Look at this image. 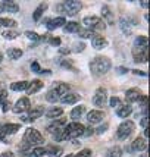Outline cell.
I'll use <instances>...</instances> for the list:
<instances>
[{
    "label": "cell",
    "instance_id": "cell-24",
    "mask_svg": "<svg viewBox=\"0 0 150 157\" xmlns=\"http://www.w3.org/2000/svg\"><path fill=\"white\" fill-rule=\"evenodd\" d=\"M62 151L63 150H62L61 147H57V145H50V147H47L46 153L49 154V157H61Z\"/></svg>",
    "mask_w": 150,
    "mask_h": 157
},
{
    "label": "cell",
    "instance_id": "cell-17",
    "mask_svg": "<svg viewBox=\"0 0 150 157\" xmlns=\"http://www.w3.org/2000/svg\"><path fill=\"white\" fill-rule=\"evenodd\" d=\"M43 88V82L40 79H35V81H31L27 85V94H35L37 91H40Z\"/></svg>",
    "mask_w": 150,
    "mask_h": 157
},
{
    "label": "cell",
    "instance_id": "cell-47",
    "mask_svg": "<svg viewBox=\"0 0 150 157\" xmlns=\"http://www.w3.org/2000/svg\"><path fill=\"white\" fill-rule=\"evenodd\" d=\"M0 157H15V154L10 153V151H5L3 154H0Z\"/></svg>",
    "mask_w": 150,
    "mask_h": 157
},
{
    "label": "cell",
    "instance_id": "cell-26",
    "mask_svg": "<svg viewBox=\"0 0 150 157\" xmlns=\"http://www.w3.org/2000/svg\"><path fill=\"white\" fill-rule=\"evenodd\" d=\"M84 112H85V107L84 106H77L75 109L71 110V117L72 119H78V117H81L84 115Z\"/></svg>",
    "mask_w": 150,
    "mask_h": 157
},
{
    "label": "cell",
    "instance_id": "cell-54",
    "mask_svg": "<svg viewBox=\"0 0 150 157\" xmlns=\"http://www.w3.org/2000/svg\"><path fill=\"white\" fill-rule=\"evenodd\" d=\"M68 157H72V156H68Z\"/></svg>",
    "mask_w": 150,
    "mask_h": 157
},
{
    "label": "cell",
    "instance_id": "cell-10",
    "mask_svg": "<svg viewBox=\"0 0 150 157\" xmlns=\"http://www.w3.org/2000/svg\"><path fill=\"white\" fill-rule=\"evenodd\" d=\"M141 97H143V93H141V90H138V88H130L127 91V94H125V98H127L128 103L140 101Z\"/></svg>",
    "mask_w": 150,
    "mask_h": 157
},
{
    "label": "cell",
    "instance_id": "cell-33",
    "mask_svg": "<svg viewBox=\"0 0 150 157\" xmlns=\"http://www.w3.org/2000/svg\"><path fill=\"white\" fill-rule=\"evenodd\" d=\"M78 33H80L78 35H80L81 38H93V37H94V33L90 31V29H80Z\"/></svg>",
    "mask_w": 150,
    "mask_h": 157
},
{
    "label": "cell",
    "instance_id": "cell-41",
    "mask_svg": "<svg viewBox=\"0 0 150 157\" xmlns=\"http://www.w3.org/2000/svg\"><path fill=\"white\" fill-rule=\"evenodd\" d=\"M0 104H2V110H3V112H7V110L10 109V107H12V106H10V103L7 101V100H5V101H2Z\"/></svg>",
    "mask_w": 150,
    "mask_h": 157
},
{
    "label": "cell",
    "instance_id": "cell-6",
    "mask_svg": "<svg viewBox=\"0 0 150 157\" xmlns=\"http://www.w3.org/2000/svg\"><path fill=\"white\" fill-rule=\"evenodd\" d=\"M132 132H134V122L132 121H125L118 126V138L119 140L128 138Z\"/></svg>",
    "mask_w": 150,
    "mask_h": 157
},
{
    "label": "cell",
    "instance_id": "cell-11",
    "mask_svg": "<svg viewBox=\"0 0 150 157\" xmlns=\"http://www.w3.org/2000/svg\"><path fill=\"white\" fill-rule=\"evenodd\" d=\"M147 37H144V35H140V37H137L136 41H134V53H140V52H147Z\"/></svg>",
    "mask_w": 150,
    "mask_h": 157
},
{
    "label": "cell",
    "instance_id": "cell-21",
    "mask_svg": "<svg viewBox=\"0 0 150 157\" xmlns=\"http://www.w3.org/2000/svg\"><path fill=\"white\" fill-rule=\"evenodd\" d=\"M69 90H71V87H69L68 84H59V85H57V87H56V88L53 90V91L56 93V96H57L59 98H61L62 96L68 94V93H69Z\"/></svg>",
    "mask_w": 150,
    "mask_h": 157
},
{
    "label": "cell",
    "instance_id": "cell-46",
    "mask_svg": "<svg viewBox=\"0 0 150 157\" xmlns=\"http://www.w3.org/2000/svg\"><path fill=\"white\" fill-rule=\"evenodd\" d=\"M106 129H108V125H102V126H99V128L96 129V132H97V134H102V132H105Z\"/></svg>",
    "mask_w": 150,
    "mask_h": 157
},
{
    "label": "cell",
    "instance_id": "cell-3",
    "mask_svg": "<svg viewBox=\"0 0 150 157\" xmlns=\"http://www.w3.org/2000/svg\"><path fill=\"white\" fill-rule=\"evenodd\" d=\"M84 129H85V126L82 123L72 122L65 128V137H66V140L68 138H78L81 135H84Z\"/></svg>",
    "mask_w": 150,
    "mask_h": 157
},
{
    "label": "cell",
    "instance_id": "cell-27",
    "mask_svg": "<svg viewBox=\"0 0 150 157\" xmlns=\"http://www.w3.org/2000/svg\"><path fill=\"white\" fill-rule=\"evenodd\" d=\"M27 85H28L27 81H18L10 85V90L12 91H24V90H27Z\"/></svg>",
    "mask_w": 150,
    "mask_h": 157
},
{
    "label": "cell",
    "instance_id": "cell-30",
    "mask_svg": "<svg viewBox=\"0 0 150 157\" xmlns=\"http://www.w3.org/2000/svg\"><path fill=\"white\" fill-rule=\"evenodd\" d=\"M47 7V5L46 3H41L40 6L35 9V12H34V15H33V18H34V21H38L41 18V15H43V12H44V9Z\"/></svg>",
    "mask_w": 150,
    "mask_h": 157
},
{
    "label": "cell",
    "instance_id": "cell-22",
    "mask_svg": "<svg viewBox=\"0 0 150 157\" xmlns=\"http://www.w3.org/2000/svg\"><path fill=\"white\" fill-rule=\"evenodd\" d=\"M63 115V109H61V107H52V109L47 110V113H46V116L49 117V119H56V117H59Z\"/></svg>",
    "mask_w": 150,
    "mask_h": 157
},
{
    "label": "cell",
    "instance_id": "cell-14",
    "mask_svg": "<svg viewBox=\"0 0 150 157\" xmlns=\"http://www.w3.org/2000/svg\"><path fill=\"white\" fill-rule=\"evenodd\" d=\"M0 6H2V10H5V12H10V13H16V12L19 10L18 3H16V2H10V0H6V2L0 3Z\"/></svg>",
    "mask_w": 150,
    "mask_h": 157
},
{
    "label": "cell",
    "instance_id": "cell-53",
    "mask_svg": "<svg viewBox=\"0 0 150 157\" xmlns=\"http://www.w3.org/2000/svg\"><path fill=\"white\" fill-rule=\"evenodd\" d=\"M2 59H3V56H2V55H0V62H2Z\"/></svg>",
    "mask_w": 150,
    "mask_h": 157
},
{
    "label": "cell",
    "instance_id": "cell-16",
    "mask_svg": "<svg viewBox=\"0 0 150 157\" xmlns=\"http://www.w3.org/2000/svg\"><path fill=\"white\" fill-rule=\"evenodd\" d=\"M91 44H93V48L102 50V48H105L108 46V41H106V38L102 37V35H94V37L91 38Z\"/></svg>",
    "mask_w": 150,
    "mask_h": 157
},
{
    "label": "cell",
    "instance_id": "cell-35",
    "mask_svg": "<svg viewBox=\"0 0 150 157\" xmlns=\"http://www.w3.org/2000/svg\"><path fill=\"white\" fill-rule=\"evenodd\" d=\"M109 106L118 109V107L121 106V98H119V97H112V98H110V101H109Z\"/></svg>",
    "mask_w": 150,
    "mask_h": 157
},
{
    "label": "cell",
    "instance_id": "cell-43",
    "mask_svg": "<svg viewBox=\"0 0 150 157\" xmlns=\"http://www.w3.org/2000/svg\"><path fill=\"white\" fill-rule=\"evenodd\" d=\"M141 126L147 129V126H149V117H147V116H144L143 119H141Z\"/></svg>",
    "mask_w": 150,
    "mask_h": 157
},
{
    "label": "cell",
    "instance_id": "cell-38",
    "mask_svg": "<svg viewBox=\"0 0 150 157\" xmlns=\"http://www.w3.org/2000/svg\"><path fill=\"white\" fill-rule=\"evenodd\" d=\"M122 154V151H121V148L118 147V148H112V150L109 151V157H119Z\"/></svg>",
    "mask_w": 150,
    "mask_h": 157
},
{
    "label": "cell",
    "instance_id": "cell-36",
    "mask_svg": "<svg viewBox=\"0 0 150 157\" xmlns=\"http://www.w3.org/2000/svg\"><path fill=\"white\" fill-rule=\"evenodd\" d=\"M102 13H103V16L106 18H109V24H113V21H112V15H110V12H109V7L108 6H103L102 7Z\"/></svg>",
    "mask_w": 150,
    "mask_h": 157
},
{
    "label": "cell",
    "instance_id": "cell-18",
    "mask_svg": "<svg viewBox=\"0 0 150 157\" xmlns=\"http://www.w3.org/2000/svg\"><path fill=\"white\" fill-rule=\"evenodd\" d=\"M80 98H81V97L78 96V94H75V93H68V94H65V96L61 97V101L65 103V104H74V103L80 101Z\"/></svg>",
    "mask_w": 150,
    "mask_h": 157
},
{
    "label": "cell",
    "instance_id": "cell-37",
    "mask_svg": "<svg viewBox=\"0 0 150 157\" xmlns=\"http://www.w3.org/2000/svg\"><path fill=\"white\" fill-rule=\"evenodd\" d=\"M25 35H27L30 40H33V41H38V40H40L38 34H35L34 31H27V33H25Z\"/></svg>",
    "mask_w": 150,
    "mask_h": 157
},
{
    "label": "cell",
    "instance_id": "cell-48",
    "mask_svg": "<svg viewBox=\"0 0 150 157\" xmlns=\"http://www.w3.org/2000/svg\"><path fill=\"white\" fill-rule=\"evenodd\" d=\"M59 53L61 55H68V53H71V48H59Z\"/></svg>",
    "mask_w": 150,
    "mask_h": 157
},
{
    "label": "cell",
    "instance_id": "cell-29",
    "mask_svg": "<svg viewBox=\"0 0 150 157\" xmlns=\"http://www.w3.org/2000/svg\"><path fill=\"white\" fill-rule=\"evenodd\" d=\"M7 56L10 57V59H19V57H22V50L21 48H9L7 50Z\"/></svg>",
    "mask_w": 150,
    "mask_h": 157
},
{
    "label": "cell",
    "instance_id": "cell-19",
    "mask_svg": "<svg viewBox=\"0 0 150 157\" xmlns=\"http://www.w3.org/2000/svg\"><path fill=\"white\" fill-rule=\"evenodd\" d=\"M146 145H147V144H146V140L141 137H138L132 141V144H131V150L132 151H143L144 148H146Z\"/></svg>",
    "mask_w": 150,
    "mask_h": 157
},
{
    "label": "cell",
    "instance_id": "cell-39",
    "mask_svg": "<svg viewBox=\"0 0 150 157\" xmlns=\"http://www.w3.org/2000/svg\"><path fill=\"white\" fill-rule=\"evenodd\" d=\"M91 156V150H89V148H84L82 151H80L77 156H74V157H90Z\"/></svg>",
    "mask_w": 150,
    "mask_h": 157
},
{
    "label": "cell",
    "instance_id": "cell-31",
    "mask_svg": "<svg viewBox=\"0 0 150 157\" xmlns=\"http://www.w3.org/2000/svg\"><path fill=\"white\" fill-rule=\"evenodd\" d=\"M134 60L137 63L141 62H147V52H140V53H134Z\"/></svg>",
    "mask_w": 150,
    "mask_h": 157
},
{
    "label": "cell",
    "instance_id": "cell-4",
    "mask_svg": "<svg viewBox=\"0 0 150 157\" xmlns=\"http://www.w3.org/2000/svg\"><path fill=\"white\" fill-rule=\"evenodd\" d=\"M25 141L28 144H31V145H41V144L44 143V138H43V135L37 129L28 128L25 131Z\"/></svg>",
    "mask_w": 150,
    "mask_h": 157
},
{
    "label": "cell",
    "instance_id": "cell-20",
    "mask_svg": "<svg viewBox=\"0 0 150 157\" xmlns=\"http://www.w3.org/2000/svg\"><path fill=\"white\" fill-rule=\"evenodd\" d=\"M131 112H132V109H131L130 104H121V106L116 109V116H119V117H128L131 115Z\"/></svg>",
    "mask_w": 150,
    "mask_h": 157
},
{
    "label": "cell",
    "instance_id": "cell-55",
    "mask_svg": "<svg viewBox=\"0 0 150 157\" xmlns=\"http://www.w3.org/2000/svg\"><path fill=\"white\" fill-rule=\"evenodd\" d=\"M143 157H146V156H143Z\"/></svg>",
    "mask_w": 150,
    "mask_h": 157
},
{
    "label": "cell",
    "instance_id": "cell-45",
    "mask_svg": "<svg viewBox=\"0 0 150 157\" xmlns=\"http://www.w3.org/2000/svg\"><path fill=\"white\" fill-rule=\"evenodd\" d=\"M75 46H77V47L74 48L75 52H81V50H84V47H85V46H84V43H77Z\"/></svg>",
    "mask_w": 150,
    "mask_h": 157
},
{
    "label": "cell",
    "instance_id": "cell-51",
    "mask_svg": "<svg viewBox=\"0 0 150 157\" xmlns=\"http://www.w3.org/2000/svg\"><path fill=\"white\" fill-rule=\"evenodd\" d=\"M141 6H143V7H147V6H149V3H147V2H143V3H141Z\"/></svg>",
    "mask_w": 150,
    "mask_h": 157
},
{
    "label": "cell",
    "instance_id": "cell-15",
    "mask_svg": "<svg viewBox=\"0 0 150 157\" xmlns=\"http://www.w3.org/2000/svg\"><path fill=\"white\" fill-rule=\"evenodd\" d=\"M19 123H7L3 128H0V134L3 135H12V134H16L19 131Z\"/></svg>",
    "mask_w": 150,
    "mask_h": 157
},
{
    "label": "cell",
    "instance_id": "cell-5",
    "mask_svg": "<svg viewBox=\"0 0 150 157\" xmlns=\"http://www.w3.org/2000/svg\"><path fill=\"white\" fill-rule=\"evenodd\" d=\"M82 24L87 28H90V31L91 29H105L106 28V24L99 16H85L82 19Z\"/></svg>",
    "mask_w": 150,
    "mask_h": 157
},
{
    "label": "cell",
    "instance_id": "cell-12",
    "mask_svg": "<svg viewBox=\"0 0 150 157\" xmlns=\"http://www.w3.org/2000/svg\"><path fill=\"white\" fill-rule=\"evenodd\" d=\"M103 119H105V113H103L102 110H91V112H89V115H87V121L91 125L102 122Z\"/></svg>",
    "mask_w": 150,
    "mask_h": 157
},
{
    "label": "cell",
    "instance_id": "cell-9",
    "mask_svg": "<svg viewBox=\"0 0 150 157\" xmlns=\"http://www.w3.org/2000/svg\"><path fill=\"white\" fill-rule=\"evenodd\" d=\"M30 106H31L30 98H28V97H22V98H19V100L16 101V104L14 106V112L15 113H24V112L30 110Z\"/></svg>",
    "mask_w": 150,
    "mask_h": 157
},
{
    "label": "cell",
    "instance_id": "cell-13",
    "mask_svg": "<svg viewBox=\"0 0 150 157\" xmlns=\"http://www.w3.org/2000/svg\"><path fill=\"white\" fill-rule=\"evenodd\" d=\"M66 24V21L63 16H59V18H53V19H47L46 21V28L47 29H56L59 27H63Z\"/></svg>",
    "mask_w": 150,
    "mask_h": 157
},
{
    "label": "cell",
    "instance_id": "cell-28",
    "mask_svg": "<svg viewBox=\"0 0 150 157\" xmlns=\"http://www.w3.org/2000/svg\"><path fill=\"white\" fill-rule=\"evenodd\" d=\"M18 25L16 21L9 19V18H0V27H6V28H15Z\"/></svg>",
    "mask_w": 150,
    "mask_h": 157
},
{
    "label": "cell",
    "instance_id": "cell-52",
    "mask_svg": "<svg viewBox=\"0 0 150 157\" xmlns=\"http://www.w3.org/2000/svg\"><path fill=\"white\" fill-rule=\"evenodd\" d=\"M144 137H146V138L149 137V129H146V131H144Z\"/></svg>",
    "mask_w": 150,
    "mask_h": 157
},
{
    "label": "cell",
    "instance_id": "cell-44",
    "mask_svg": "<svg viewBox=\"0 0 150 157\" xmlns=\"http://www.w3.org/2000/svg\"><path fill=\"white\" fill-rule=\"evenodd\" d=\"M6 98H7V93L5 91V90H2V91H0V103L5 101Z\"/></svg>",
    "mask_w": 150,
    "mask_h": 157
},
{
    "label": "cell",
    "instance_id": "cell-50",
    "mask_svg": "<svg viewBox=\"0 0 150 157\" xmlns=\"http://www.w3.org/2000/svg\"><path fill=\"white\" fill-rule=\"evenodd\" d=\"M134 74H137V75H143V76H146V72H141V71H134Z\"/></svg>",
    "mask_w": 150,
    "mask_h": 157
},
{
    "label": "cell",
    "instance_id": "cell-42",
    "mask_svg": "<svg viewBox=\"0 0 150 157\" xmlns=\"http://www.w3.org/2000/svg\"><path fill=\"white\" fill-rule=\"evenodd\" d=\"M62 40L59 38V37H53V38H50V44L52 46H61Z\"/></svg>",
    "mask_w": 150,
    "mask_h": 157
},
{
    "label": "cell",
    "instance_id": "cell-2",
    "mask_svg": "<svg viewBox=\"0 0 150 157\" xmlns=\"http://www.w3.org/2000/svg\"><path fill=\"white\" fill-rule=\"evenodd\" d=\"M82 7L81 2H75V0H68V2H63L61 5H57V10L61 9V12L66 13L68 16H74L77 15Z\"/></svg>",
    "mask_w": 150,
    "mask_h": 157
},
{
    "label": "cell",
    "instance_id": "cell-23",
    "mask_svg": "<svg viewBox=\"0 0 150 157\" xmlns=\"http://www.w3.org/2000/svg\"><path fill=\"white\" fill-rule=\"evenodd\" d=\"M46 154V148H43V147H34V148H31V150L28 151L27 157H43Z\"/></svg>",
    "mask_w": 150,
    "mask_h": 157
},
{
    "label": "cell",
    "instance_id": "cell-34",
    "mask_svg": "<svg viewBox=\"0 0 150 157\" xmlns=\"http://www.w3.org/2000/svg\"><path fill=\"white\" fill-rule=\"evenodd\" d=\"M47 101L50 103H56V101H59V97L56 96V93L52 90L50 93H47Z\"/></svg>",
    "mask_w": 150,
    "mask_h": 157
},
{
    "label": "cell",
    "instance_id": "cell-32",
    "mask_svg": "<svg viewBox=\"0 0 150 157\" xmlns=\"http://www.w3.org/2000/svg\"><path fill=\"white\" fill-rule=\"evenodd\" d=\"M2 35H3V38H6V40H15L19 34H18L16 31H10V29H7V31H3Z\"/></svg>",
    "mask_w": 150,
    "mask_h": 157
},
{
    "label": "cell",
    "instance_id": "cell-8",
    "mask_svg": "<svg viewBox=\"0 0 150 157\" xmlns=\"http://www.w3.org/2000/svg\"><path fill=\"white\" fill-rule=\"evenodd\" d=\"M43 113H44V107H37V109L30 110L28 113L22 115L21 121L25 123H30V122H33V121H35V119H38L40 116H43Z\"/></svg>",
    "mask_w": 150,
    "mask_h": 157
},
{
    "label": "cell",
    "instance_id": "cell-7",
    "mask_svg": "<svg viewBox=\"0 0 150 157\" xmlns=\"http://www.w3.org/2000/svg\"><path fill=\"white\" fill-rule=\"evenodd\" d=\"M106 100H108V90L100 87L96 90L94 97H93V103L97 107H105L106 106Z\"/></svg>",
    "mask_w": 150,
    "mask_h": 157
},
{
    "label": "cell",
    "instance_id": "cell-25",
    "mask_svg": "<svg viewBox=\"0 0 150 157\" xmlns=\"http://www.w3.org/2000/svg\"><path fill=\"white\" fill-rule=\"evenodd\" d=\"M81 29V27H80V24L78 22H66L65 24V33H78Z\"/></svg>",
    "mask_w": 150,
    "mask_h": 157
},
{
    "label": "cell",
    "instance_id": "cell-40",
    "mask_svg": "<svg viewBox=\"0 0 150 157\" xmlns=\"http://www.w3.org/2000/svg\"><path fill=\"white\" fill-rule=\"evenodd\" d=\"M31 71L37 72V74H41V68H40V65H38V62H33L31 63Z\"/></svg>",
    "mask_w": 150,
    "mask_h": 157
},
{
    "label": "cell",
    "instance_id": "cell-1",
    "mask_svg": "<svg viewBox=\"0 0 150 157\" xmlns=\"http://www.w3.org/2000/svg\"><path fill=\"white\" fill-rule=\"evenodd\" d=\"M112 66V62H110L109 57H106V56H97L96 59L90 62V69H91V74L93 75H105L108 71L110 69Z\"/></svg>",
    "mask_w": 150,
    "mask_h": 157
},
{
    "label": "cell",
    "instance_id": "cell-49",
    "mask_svg": "<svg viewBox=\"0 0 150 157\" xmlns=\"http://www.w3.org/2000/svg\"><path fill=\"white\" fill-rule=\"evenodd\" d=\"M118 72H119V74H127L128 71H127V68H124V66H121V68H118Z\"/></svg>",
    "mask_w": 150,
    "mask_h": 157
}]
</instances>
